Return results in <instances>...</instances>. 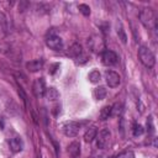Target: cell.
Segmentation results:
<instances>
[{"label": "cell", "instance_id": "4fadbf2b", "mask_svg": "<svg viewBox=\"0 0 158 158\" xmlns=\"http://www.w3.org/2000/svg\"><path fill=\"white\" fill-rule=\"evenodd\" d=\"M96 135H98V128L95 126H91V127H89L85 131V133H84V141L88 142V143H90V142H93L96 138Z\"/></svg>", "mask_w": 158, "mask_h": 158}, {"label": "cell", "instance_id": "30bf717a", "mask_svg": "<svg viewBox=\"0 0 158 158\" xmlns=\"http://www.w3.org/2000/svg\"><path fill=\"white\" fill-rule=\"evenodd\" d=\"M67 151L70 158H78L80 156V143L78 141H73L72 143H69Z\"/></svg>", "mask_w": 158, "mask_h": 158}, {"label": "cell", "instance_id": "e0dca14e", "mask_svg": "<svg viewBox=\"0 0 158 158\" xmlns=\"http://www.w3.org/2000/svg\"><path fill=\"white\" fill-rule=\"evenodd\" d=\"M122 110H123L122 102H115L111 106V116H120L122 114Z\"/></svg>", "mask_w": 158, "mask_h": 158}, {"label": "cell", "instance_id": "5bb4252c", "mask_svg": "<svg viewBox=\"0 0 158 158\" xmlns=\"http://www.w3.org/2000/svg\"><path fill=\"white\" fill-rule=\"evenodd\" d=\"M81 53H83V47H81V44H79V43H73V44L69 47V49H68V56L74 57V58H78Z\"/></svg>", "mask_w": 158, "mask_h": 158}, {"label": "cell", "instance_id": "ba28073f", "mask_svg": "<svg viewBox=\"0 0 158 158\" xmlns=\"http://www.w3.org/2000/svg\"><path fill=\"white\" fill-rule=\"evenodd\" d=\"M118 62V57L114 51H104L102 52V63L105 65H115Z\"/></svg>", "mask_w": 158, "mask_h": 158}, {"label": "cell", "instance_id": "44dd1931", "mask_svg": "<svg viewBox=\"0 0 158 158\" xmlns=\"http://www.w3.org/2000/svg\"><path fill=\"white\" fill-rule=\"evenodd\" d=\"M117 35H118L120 40L122 41V43H126V42H127V36H126L125 30H123V27H122V25H121V23H118V25H117Z\"/></svg>", "mask_w": 158, "mask_h": 158}, {"label": "cell", "instance_id": "6da1fadb", "mask_svg": "<svg viewBox=\"0 0 158 158\" xmlns=\"http://www.w3.org/2000/svg\"><path fill=\"white\" fill-rule=\"evenodd\" d=\"M138 58L146 68H152L156 63V57H154L153 52L146 46H141L138 48Z\"/></svg>", "mask_w": 158, "mask_h": 158}, {"label": "cell", "instance_id": "7a4b0ae2", "mask_svg": "<svg viewBox=\"0 0 158 158\" xmlns=\"http://www.w3.org/2000/svg\"><path fill=\"white\" fill-rule=\"evenodd\" d=\"M111 141V132L109 128H102L96 135V147L99 149H105L109 147Z\"/></svg>", "mask_w": 158, "mask_h": 158}, {"label": "cell", "instance_id": "52a82bcc", "mask_svg": "<svg viewBox=\"0 0 158 158\" xmlns=\"http://www.w3.org/2000/svg\"><path fill=\"white\" fill-rule=\"evenodd\" d=\"M46 83H44V79L43 78H38L35 80L33 85H32V90H33V94L36 95V98H42L44 96V93H46Z\"/></svg>", "mask_w": 158, "mask_h": 158}, {"label": "cell", "instance_id": "277c9868", "mask_svg": "<svg viewBox=\"0 0 158 158\" xmlns=\"http://www.w3.org/2000/svg\"><path fill=\"white\" fill-rule=\"evenodd\" d=\"M105 80L110 88H117L121 84V77L115 70H106L105 72Z\"/></svg>", "mask_w": 158, "mask_h": 158}, {"label": "cell", "instance_id": "7402d4cb", "mask_svg": "<svg viewBox=\"0 0 158 158\" xmlns=\"http://www.w3.org/2000/svg\"><path fill=\"white\" fill-rule=\"evenodd\" d=\"M78 9H79V11L84 16H89L90 15V7H89V5H86V4H79Z\"/></svg>", "mask_w": 158, "mask_h": 158}, {"label": "cell", "instance_id": "8992f818", "mask_svg": "<svg viewBox=\"0 0 158 158\" xmlns=\"http://www.w3.org/2000/svg\"><path fill=\"white\" fill-rule=\"evenodd\" d=\"M139 20H141V22H142L146 27H148V26L151 25V22L154 21L153 10H152L151 7H144V9H142L141 12H139Z\"/></svg>", "mask_w": 158, "mask_h": 158}, {"label": "cell", "instance_id": "603a6c76", "mask_svg": "<svg viewBox=\"0 0 158 158\" xmlns=\"http://www.w3.org/2000/svg\"><path fill=\"white\" fill-rule=\"evenodd\" d=\"M115 158H136V156H135V153L132 152V151H126V152H122V153H120L117 157H115Z\"/></svg>", "mask_w": 158, "mask_h": 158}, {"label": "cell", "instance_id": "ac0fdd59", "mask_svg": "<svg viewBox=\"0 0 158 158\" xmlns=\"http://www.w3.org/2000/svg\"><path fill=\"white\" fill-rule=\"evenodd\" d=\"M88 78H89V81H90V83L96 84V83L100 81V79H101V74H100L99 70H91V72L89 73Z\"/></svg>", "mask_w": 158, "mask_h": 158}, {"label": "cell", "instance_id": "9a60e30c", "mask_svg": "<svg viewBox=\"0 0 158 158\" xmlns=\"http://www.w3.org/2000/svg\"><path fill=\"white\" fill-rule=\"evenodd\" d=\"M44 96L47 98V100H49V101H54V100H57V99L59 98V93H58V90H57L56 88L51 86V88H47V89H46Z\"/></svg>", "mask_w": 158, "mask_h": 158}, {"label": "cell", "instance_id": "9c48e42d", "mask_svg": "<svg viewBox=\"0 0 158 158\" xmlns=\"http://www.w3.org/2000/svg\"><path fill=\"white\" fill-rule=\"evenodd\" d=\"M9 146H10L11 152L17 153V152H21V151H22V148H23V141H22L21 137L15 136V137L10 138V141H9Z\"/></svg>", "mask_w": 158, "mask_h": 158}, {"label": "cell", "instance_id": "cb8c5ba5", "mask_svg": "<svg viewBox=\"0 0 158 158\" xmlns=\"http://www.w3.org/2000/svg\"><path fill=\"white\" fill-rule=\"evenodd\" d=\"M0 30H2V31L6 30V17L2 12H0Z\"/></svg>", "mask_w": 158, "mask_h": 158}, {"label": "cell", "instance_id": "ffe728a7", "mask_svg": "<svg viewBox=\"0 0 158 158\" xmlns=\"http://www.w3.org/2000/svg\"><path fill=\"white\" fill-rule=\"evenodd\" d=\"M144 133V128L142 125L139 123H133V127H132V135L135 137H138V136H142Z\"/></svg>", "mask_w": 158, "mask_h": 158}, {"label": "cell", "instance_id": "5b68a950", "mask_svg": "<svg viewBox=\"0 0 158 158\" xmlns=\"http://www.w3.org/2000/svg\"><path fill=\"white\" fill-rule=\"evenodd\" d=\"M46 44L51 49H54V51H62L63 47H64L63 40L59 36H56V35H49L46 40Z\"/></svg>", "mask_w": 158, "mask_h": 158}, {"label": "cell", "instance_id": "3957f363", "mask_svg": "<svg viewBox=\"0 0 158 158\" xmlns=\"http://www.w3.org/2000/svg\"><path fill=\"white\" fill-rule=\"evenodd\" d=\"M62 130H63V133L67 137H75L79 133L80 125L75 121H68L62 126Z\"/></svg>", "mask_w": 158, "mask_h": 158}, {"label": "cell", "instance_id": "d6986e66", "mask_svg": "<svg viewBox=\"0 0 158 158\" xmlns=\"http://www.w3.org/2000/svg\"><path fill=\"white\" fill-rule=\"evenodd\" d=\"M100 120H102V121H105V120H107L110 116H111V106H104L102 109H101V111H100Z\"/></svg>", "mask_w": 158, "mask_h": 158}, {"label": "cell", "instance_id": "2e32d148", "mask_svg": "<svg viewBox=\"0 0 158 158\" xmlns=\"http://www.w3.org/2000/svg\"><path fill=\"white\" fill-rule=\"evenodd\" d=\"M106 94H107V91H106L105 86H98L93 91V95L96 100H104L106 98Z\"/></svg>", "mask_w": 158, "mask_h": 158}, {"label": "cell", "instance_id": "7c38bea8", "mask_svg": "<svg viewBox=\"0 0 158 158\" xmlns=\"http://www.w3.org/2000/svg\"><path fill=\"white\" fill-rule=\"evenodd\" d=\"M43 67V60L42 59H33L26 63V68L31 72V73H36L38 70H41Z\"/></svg>", "mask_w": 158, "mask_h": 158}, {"label": "cell", "instance_id": "8fae6325", "mask_svg": "<svg viewBox=\"0 0 158 158\" xmlns=\"http://www.w3.org/2000/svg\"><path fill=\"white\" fill-rule=\"evenodd\" d=\"M88 44L90 46V48L94 51V52H101L102 48H104V42L100 37H93L91 40H89Z\"/></svg>", "mask_w": 158, "mask_h": 158}]
</instances>
